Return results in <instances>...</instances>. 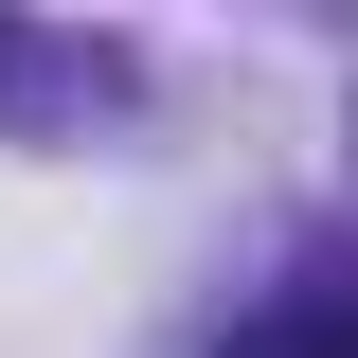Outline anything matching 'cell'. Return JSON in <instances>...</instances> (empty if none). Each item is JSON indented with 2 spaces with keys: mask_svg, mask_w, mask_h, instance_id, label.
<instances>
[{
  "mask_svg": "<svg viewBox=\"0 0 358 358\" xmlns=\"http://www.w3.org/2000/svg\"><path fill=\"white\" fill-rule=\"evenodd\" d=\"M233 358H322V341H305V305H268V322H251Z\"/></svg>",
  "mask_w": 358,
  "mask_h": 358,
  "instance_id": "cell-1",
  "label": "cell"
},
{
  "mask_svg": "<svg viewBox=\"0 0 358 358\" xmlns=\"http://www.w3.org/2000/svg\"><path fill=\"white\" fill-rule=\"evenodd\" d=\"M305 341H322V358H358V287H341V305H305Z\"/></svg>",
  "mask_w": 358,
  "mask_h": 358,
  "instance_id": "cell-2",
  "label": "cell"
}]
</instances>
